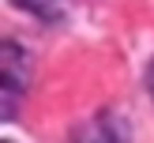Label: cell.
Wrapping results in <instances>:
<instances>
[{"instance_id":"obj_1","label":"cell","mask_w":154,"mask_h":143,"mask_svg":"<svg viewBox=\"0 0 154 143\" xmlns=\"http://www.w3.org/2000/svg\"><path fill=\"white\" fill-rule=\"evenodd\" d=\"M26 79H30L26 53H23L19 45L0 42V120L15 113L23 90H26Z\"/></svg>"},{"instance_id":"obj_2","label":"cell","mask_w":154,"mask_h":143,"mask_svg":"<svg viewBox=\"0 0 154 143\" xmlns=\"http://www.w3.org/2000/svg\"><path fill=\"white\" fill-rule=\"evenodd\" d=\"M72 143H128V124L120 113H94L72 132Z\"/></svg>"},{"instance_id":"obj_3","label":"cell","mask_w":154,"mask_h":143,"mask_svg":"<svg viewBox=\"0 0 154 143\" xmlns=\"http://www.w3.org/2000/svg\"><path fill=\"white\" fill-rule=\"evenodd\" d=\"M19 8H30V11H38V15H45V19H53L57 15V4H49V0H15Z\"/></svg>"},{"instance_id":"obj_4","label":"cell","mask_w":154,"mask_h":143,"mask_svg":"<svg viewBox=\"0 0 154 143\" xmlns=\"http://www.w3.org/2000/svg\"><path fill=\"white\" fill-rule=\"evenodd\" d=\"M147 87H150V94H154V64H150V72H147Z\"/></svg>"}]
</instances>
